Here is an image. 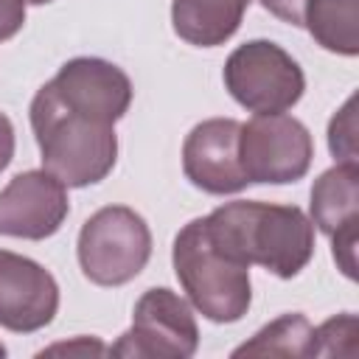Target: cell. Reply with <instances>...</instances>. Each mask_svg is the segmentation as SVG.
<instances>
[{
    "mask_svg": "<svg viewBox=\"0 0 359 359\" xmlns=\"http://www.w3.org/2000/svg\"><path fill=\"white\" fill-rule=\"evenodd\" d=\"M129 76L98 56L67 59L31 101L42 168L67 188H87L115 168V123L132 104Z\"/></svg>",
    "mask_w": 359,
    "mask_h": 359,
    "instance_id": "1",
    "label": "cell"
},
{
    "mask_svg": "<svg viewBox=\"0 0 359 359\" xmlns=\"http://www.w3.org/2000/svg\"><path fill=\"white\" fill-rule=\"evenodd\" d=\"M205 219L210 241L244 266H264L289 280L314 255V224L297 205L236 199L219 205Z\"/></svg>",
    "mask_w": 359,
    "mask_h": 359,
    "instance_id": "2",
    "label": "cell"
},
{
    "mask_svg": "<svg viewBox=\"0 0 359 359\" xmlns=\"http://www.w3.org/2000/svg\"><path fill=\"white\" fill-rule=\"evenodd\" d=\"M174 275L194 303V309L210 323H238L252 303L250 266L227 258L208 236L205 219H191L171 247Z\"/></svg>",
    "mask_w": 359,
    "mask_h": 359,
    "instance_id": "3",
    "label": "cell"
},
{
    "mask_svg": "<svg viewBox=\"0 0 359 359\" xmlns=\"http://www.w3.org/2000/svg\"><path fill=\"white\" fill-rule=\"evenodd\" d=\"M79 266L95 286H123L135 280L151 258V230L126 205L95 210L79 230Z\"/></svg>",
    "mask_w": 359,
    "mask_h": 359,
    "instance_id": "4",
    "label": "cell"
},
{
    "mask_svg": "<svg viewBox=\"0 0 359 359\" xmlns=\"http://www.w3.org/2000/svg\"><path fill=\"white\" fill-rule=\"evenodd\" d=\"M222 81L233 101L255 115L286 112L306 93L303 67L272 39L238 45L224 62Z\"/></svg>",
    "mask_w": 359,
    "mask_h": 359,
    "instance_id": "5",
    "label": "cell"
},
{
    "mask_svg": "<svg viewBox=\"0 0 359 359\" xmlns=\"http://www.w3.org/2000/svg\"><path fill=\"white\" fill-rule=\"evenodd\" d=\"M199 348V325L188 300L165 286L146 289L132 311V325L109 348L126 359H188Z\"/></svg>",
    "mask_w": 359,
    "mask_h": 359,
    "instance_id": "6",
    "label": "cell"
},
{
    "mask_svg": "<svg viewBox=\"0 0 359 359\" xmlns=\"http://www.w3.org/2000/svg\"><path fill=\"white\" fill-rule=\"evenodd\" d=\"M238 157L250 185H286L309 174L314 140L306 123L292 115H255L241 123Z\"/></svg>",
    "mask_w": 359,
    "mask_h": 359,
    "instance_id": "7",
    "label": "cell"
},
{
    "mask_svg": "<svg viewBox=\"0 0 359 359\" xmlns=\"http://www.w3.org/2000/svg\"><path fill=\"white\" fill-rule=\"evenodd\" d=\"M67 213V185L45 168L17 174L0 191V236L42 241L59 233Z\"/></svg>",
    "mask_w": 359,
    "mask_h": 359,
    "instance_id": "8",
    "label": "cell"
},
{
    "mask_svg": "<svg viewBox=\"0 0 359 359\" xmlns=\"http://www.w3.org/2000/svg\"><path fill=\"white\" fill-rule=\"evenodd\" d=\"M241 123L236 118H208L196 123L182 143V171L205 194L224 196L250 185L238 157Z\"/></svg>",
    "mask_w": 359,
    "mask_h": 359,
    "instance_id": "9",
    "label": "cell"
},
{
    "mask_svg": "<svg viewBox=\"0 0 359 359\" xmlns=\"http://www.w3.org/2000/svg\"><path fill=\"white\" fill-rule=\"evenodd\" d=\"M311 224L331 238V252L345 278H356L359 165L337 163L311 185Z\"/></svg>",
    "mask_w": 359,
    "mask_h": 359,
    "instance_id": "10",
    "label": "cell"
},
{
    "mask_svg": "<svg viewBox=\"0 0 359 359\" xmlns=\"http://www.w3.org/2000/svg\"><path fill=\"white\" fill-rule=\"evenodd\" d=\"M59 283L34 258L0 250V325L14 334H34L53 323Z\"/></svg>",
    "mask_w": 359,
    "mask_h": 359,
    "instance_id": "11",
    "label": "cell"
},
{
    "mask_svg": "<svg viewBox=\"0 0 359 359\" xmlns=\"http://www.w3.org/2000/svg\"><path fill=\"white\" fill-rule=\"evenodd\" d=\"M252 0H171V25L196 48L224 45L241 25Z\"/></svg>",
    "mask_w": 359,
    "mask_h": 359,
    "instance_id": "12",
    "label": "cell"
},
{
    "mask_svg": "<svg viewBox=\"0 0 359 359\" xmlns=\"http://www.w3.org/2000/svg\"><path fill=\"white\" fill-rule=\"evenodd\" d=\"M303 28L311 39L339 56L359 53V0H306Z\"/></svg>",
    "mask_w": 359,
    "mask_h": 359,
    "instance_id": "13",
    "label": "cell"
},
{
    "mask_svg": "<svg viewBox=\"0 0 359 359\" xmlns=\"http://www.w3.org/2000/svg\"><path fill=\"white\" fill-rule=\"evenodd\" d=\"M314 351V325L297 314H280L252 334L250 342L238 345L233 356H311Z\"/></svg>",
    "mask_w": 359,
    "mask_h": 359,
    "instance_id": "14",
    "label": "cell"
},
{
    "mask_svg": "<svg viewBox=\"0 0 359 359\" xmlns=\"http://www.w3.org/2000/svg\"><path fill=\"white\" fill-rule=\"evenodd\" d=\"M356 345V314L345 311L323 325L314 328V351L311 356H339V353H353Z\"/></svg>",
    "mask_w": 359,
    "mask_h": 359,
    "instance_id": "15",
    "label": "cell"
},
{
    "mask_svg": "<svg viewBox=\"0 0 359 359\" xmlns=\"http://www.w3.org/2000/svg\"><path fill=\"white\" fill-rule=\"evenodd\" d=\"M356 98L351 95L328 123V149L337 163H356Z\"/></svg>",
    "mask_w": 359,
    "mask_h": 359,
    "instance_id": "16",
    "label": "cell"
},
{
    "mask_svg": "<svg viewBox=\"0 0 359 359\" xmlns=\"http://www.w3.org/2000/svg\"><path fill=\"white\" fill-rule=\"evenodd\" d=\"M28 0H0V42L11 39L25 25Z\"/></svg>",
    "mask_w": 359,
    "mask_h": 359,
    "instance_id": "17",
    "label": "cell"
},
{
    "mask_svg": "<svg viewBox=\"0 0 359 359\" xmlns=\"http://www.w3.org/2000/svg\"><path fill=\"white\" fill-rule=\"evenodd\" d=\"M261 6L272 17H278L280 22L303 28V6H306V0H261Z\"/></svg>",
    "mask_w": 359,
    "mask_h": 359,
    "instance_id": "18",
    "label": "cell"
},
{
    "mask_svg": "<svg viewBox=\"0 0 359 359\" xmlns=\"http://www.w3.org/2000/svg\"><path fill=\"white\" fill-rule=\"evenodd\" d=\"M45 353H109L107 345H101L98 339H90V337H76L73 342H62V345H53L48 351H42L39 356Z\"/></svg>",
    "mask_w": 359,
    "mask_h": 359,
    "instance_id": "19",
    "label": "cell"
},
{
    "mask_svg": "<svg viewBox=\"0 0 359 359\" xmlns=\"http://www.w3.org/2000/svg\"><path fill=\"white\" fill-rule=\"evenodd\" d=\"M14 157V123L8 121L6 112H0V171L8 168Z\"/></svg>",
    "mask_w": 359,
    "mask_h": 359,
    "instance_id": "20",
    "label": "cell"
},
{
    "mask_svg": "<svg viewBox=\"0 0 359 359\" xmlns=\"http://www.w3.org/2000/svg\"><path fill=\"white\" fill-rule=\"evenodd\" d=\"M31 6H45V3H50V0H28Z\"/></svg>",
    "mask_w": 359,
    "mask_h": 359,
    "instance_id": "21",
    "label": "cell"
},
{
    "mask_svg": "<svg viewBox=\"0 0 359 359\" xmlns=\"http://www.w3.org/2000/svg\"><path fill=\"white\" fill-rule=\"evenodd\" d=\"M0 356H6V345L3 342H0Z\"/></svg>",
    "mask_w": 359,
    "mask_h": 359,
    "instance_id": "22",
    "label": "cell"
}]
</instances>
